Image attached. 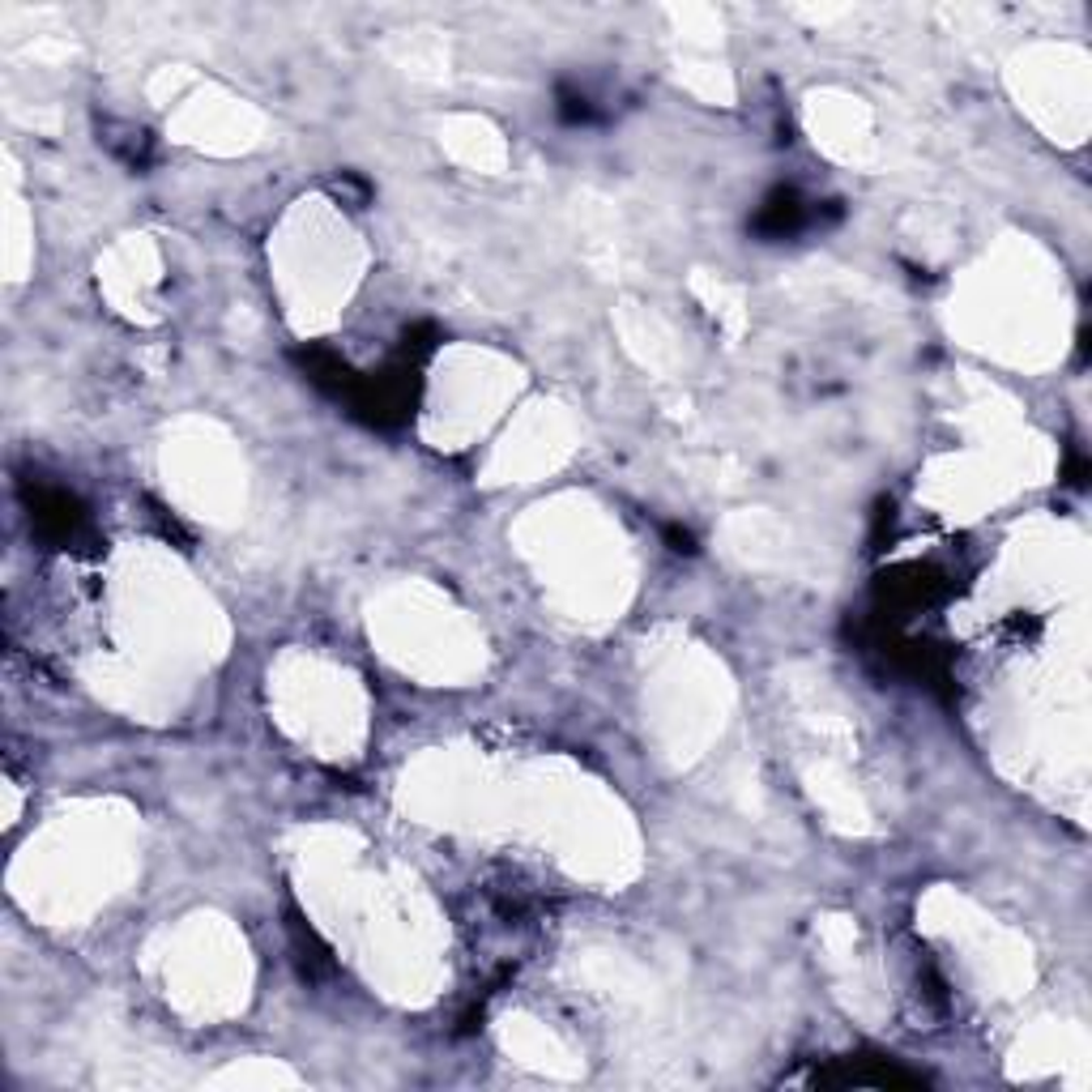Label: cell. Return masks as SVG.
I'll return each mask as SVG.
<instances>
[{
	"label": "cell",
	"mask_w": 1092,
	"mask_h": 1092,
	"mask_svg": "<svg viewBox=\"0 0 1092 1092\" xmlns=\"http://www.w3.org/2000/svg\"><path fill=\"white\" fill-rule=\"evenodd\" d=\"M802 223H806V205L798 201L794 188H777L755 214V231L768 235V240H785V235H794Z\"/></svg>",
	"instance_id": "obj_1"
},
{
	"label": "cell",
	"mask_w": 1092,
	"mask_h": 1092,
	"mask_svg": "<svg viewBox=\"0 0 1092 1092\" xmlns=\"http://www.w3.org/2000/svg\"><path fill=\"white\" fill-rule=\"evenodd\" d=\"M35 521H39L43 534H52V538H73V530L82 526V513H77V504H73L69 496H60V491H47V496H39V504H35Z\"/></svg>",
	"instance_id": "obj_2"
},
{
	"label": "cell",
	"mask_w": 1092,
	"mask_h": 1092,
	"mask_svg": "<svg viewBox=\"0 0 1092 1092\" xmlns=\"http://www.w3.org/2000/svg\"><path fill=\"white\" fill-rule=\"evenodd\" d=\"M559 116L572 120V124H589V120H593V103L584 99V94L563 90V94H559Z\"/></svg>",
	"instance_id": "obj_3"
},
{
	"label": "cell",
	"mask_w": 1092,
	"mask_h": 1092,
	"mask_svg": "<svg viewBox=\"0 0 1092 1092\" xmlns=\"http://www.w3.org/2000/svg\"><path fill=\"white\" fill-rule=\"evenodd\" d=\"M666 538L674 543V550H695V543H691V534H687V530H666Z\"/></svg>",
	"instance_id": "obj_4"
}]
</instances>
